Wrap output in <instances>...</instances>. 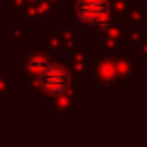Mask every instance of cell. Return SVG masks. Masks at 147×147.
<instances>
[{
    "label": "cell",
    "mask_w": 147,
    "mask_h": 147,
    "mask_svg": "<svg viewBox=\"0 0 147 147\" xmlns=\"http://www.w3.org/2000/svg\"><path fill=\"white\" fill-rule=\"evenodd\" d=\"M30 67L35 69V74H37L39 87H41L48 95L56 97V95H61V93L67 91L69 74L65 71V67H61L59 63L50 61L48 56H32Z\"/></svg>",
    "instance_id": "1"
},
{
    "label": "cell",
    "mask_w": 147,
    "mask_h": 147,
    "mask_svg": "<svg viewBox=\"0 0 147 147\" xmlns=\"http://www.w3.org/2000/svg\"><path fill=\"white\" fill-rule=\"evenodd\" d=\"M76 15L91 28H104L110 18L108 0H76Z\"/></svg>",
    "instance_id": "2"
}]
</instances>
